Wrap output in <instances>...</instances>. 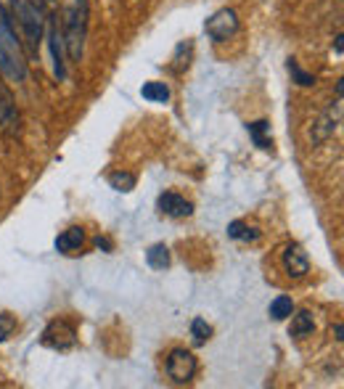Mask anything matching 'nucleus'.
Wrapping results in <instances>:
<instances>
[{
	"instance_id": "3",
	"label": "nucleus",
	"mask_w": 344,
	"mask_h": 389,
	"mask_svg": "<svg viewBox=\"0 0 344 389\" xmlns=\"http://www.w3.org/2000/svg\"><path fill=\"white\" fill-rule=\"evenodd\" d=\"M85 27H88V0H74L67 13V50L71 61H80L83 56Z\"/></svg>"
},
{
	"instance_id": "10",
	"label": "nucleus",
	"mask_w": 344,
	"mask_h": 389,
	"mask_svg": "<svg viewBox=\"0 0 344 389\" xmlns=\"http://www.w3.org/2000/svg\"><path fill=\"white\" fill-rule=\"evenodd\" d=\"M339 119H342V98H336V104L312 125V141H326L333 130H336Z\"/></svg>"
},
{
	"instance_id": "11",
	"label": "nucleus",
	"mask_w": 344,
	"mask_h": 389,
	"mask_svg": "<svg viewBox=\"0 0 344 389\" xmlns=\"http://www.w3.org/2000/svg\"><path fill=\"white\" fill-rule=\"evenodd\" d=\"M85 244V231L83 228H67L59 238H56V249L64 252V254H69L74 249H80Z\"/></svg>"
},
{
	"instance_id": "2",
	"label": "nucleus",
	"mask_w": 344,
	"mask_h": 389,
	"mask_svg": "<svg viewBox=\"0 0 344 389\" xmlns=\"http://www.w3.org/2000/svg\"><path fill=\"white\" fill-rule=\"evenodd\" d=\"M11 8L19 27H22L24 40L29 43L32 50H37L40 40H43V29H46L43 3H35V0H11Z\"/></svg>"
},
{
	"instance_id": "13",
	"label": "nucleus",
	"mask_w": 344,
	"mask_h": 389,
	"mask_svg": "<svg viewBox=\"0 0 344 389\" xmlns=\"http://www.w3.org/2000/svg\"><path fill=\"white\" fill-rule=\"evenodd\" d=\"M312 329H315V320H312V315H310L308 310H299L297 315L291 318L289 334H291V336H308V334H312Z\"/></svg>"
},
{
	"instance_id": "17",
	"label": "nucleus",
	"mask_w": 344,
	"mask_h": 389,
	"mask_svg": "<svg viewBox=\"0 0 344 389\" xmlns=\"http://www.w3.org/2000/svg\"><path fill=\"white\" fill-rule=\"evenodd\" d=\"M291 313H294L291 296H275L273 302H270V318L273 320H284V318H289Z\"/></svg>"
},
{
	"instance_id": "24",
	"label": "nucleus",
	"mask_w": 344,
	"mask_h": 389,
	"mask_svg": "<svg viewBox=\"0 0 344 389\" xmlns=\"http://www.w3.org/2000/svg\"><path fill=\"white\" fill-rule=\"evenodd\" d=\"M333 334H336V339H339V342H342V339H344V336H342V334H344L342 323H336V329H333Z\"/></svg>"
},
{
	"instance_id": "19",
	"label": "nucleus",
	"mask_w": 344,
	"mask_h": 389,
	"mask_svg": "<svg viewBox=\"0 0 344 389\" xmlns=\"http://www.w3.org/2000/svg\"><path fill=\"white\" fill-rule=\"evenodd\" d=\"M191 336H193V344H196V347H202V344H207V339L212 336V326L204 318H196L191 323Z\"/></svg>"
},
{
	"instance_id": "14",
	"label": "nucleus",
	"mask_w": 344,
	"mask_h": 389,
	"mask_svg": "<svg viewBox=\"0 0 344 389\" xmlns=\"http://www.w3.org/2000/svg\"><path fill=\"white\" fill-rule=\"evenodd\" d=\"M228 236L233 238V241H244V244H247V241H257V238H260V231L247 223H241V220H236V223L228 225Z\"/></svg>"
},
{
	"instance_id": "15",
	"label": "nucleus",
	"mask_w": 344,
	"mask_h": 389,
	"mask_svg": "<svg viewBox=\"0 0 344 389\" xmlns=\"http://www.w3.org/2000/svg\"><path fill=\"white\" fill-rule=\"evenodd\" d=\"M146 259H149V265L154 271H165V268H170V249L165 244H154V247L146 252Z\"/></svg>"
},
{
	"instance_id": "18",
	"label": "nucleus",
	"mask_w": 344,
	"mask_h": 389,
	"mask_svg": "<svg viewBox=\"0 0 344 389\" xmlns=\"http://www.w3.org/2000/svg\"><path fill=\"white\" fill-rule=\"evenodd\" d=\"M48 40H50V50H53V69H56V74H59V80H64V61H61V37L59 32H56V27L50 24V29H48Z\"/></svg>"
},
{
	"instance_id": "23",
	"label": "nucleus",
	"mask_w": 344,
	"mask_h": 389,
	"mask_svg": "<svg viewBox=\"0 0 344 389\" xmlns=\"http://www.w3.org/2000/svg\"><path fill=\"white\" fill-rule=\"evenodd\" d=\"M95 247H98V249H111V244H109L106 238H101V236H98V238H95Z\"/></svg>"
},
{
	"instance_id": "12",
	"label": "nucleus",
	"mask_w": 344,
	"mask_h": 389,
	"mask_svg": "<svg viewBox=\"0 0 344 389\" xmlns=\"http://www.w3.org/2000/svg\"><path fill=\"white\" fill-rule=\"evenodd\" d=\"M247 130H249V135H252V141H254V146H260V149H265V151L273 146V138H270V125H268L265 119L247 125Z\"/></svg>"
},
{
	"instance_id": "5",
	"label": "nucleus",
	"mask_w": 344,
	"mask_h": 389,
	"mask_svg": "<svg viewBox=\"0 0 344 389\" xmlns=\"http://www.w3.org/2000/svg\"><path fill=\"white\" fill-rule=\"evenodd\" d=\"M196 374V357L188 350H172L167 357V376L175 384H186Z\"/></svg>"
},
{
	"instance_id": "20",
	"label": "nucleus",
	"mask_w": 344,
	"mask_h": 389,
	"mask_svg": "<svg viewBox=\"0 0 344 389\" xmlns=\"http://www.w3.org/2000/svg\"><path fill=\"white\" fill-rule=\"evenodd\" d=\"M109 183L119 193H130L135 189V175H130V172H114V175L109 177Z\"/></svg>"
},
{
	"instance_id": "9",
	"label": "nucleus",
	"mask_w": 344,
	"mask_h": 389,
	"mask_svg": "<svg viewBox=\"0 0 344 389\" xmlns=\"http://www.w3.org/2000/svg\"><path fill=\"white\" fill-rule=\"evenodd\" d=\"M156 204H159V212L167 214V217H175V220H183V217L193 214V204L188 199L178 196V193H162Z\"/></svg>"
},
{
	"instance_id": "4",
	"label": "nucleus",
	"mask_w": 344,
	"mask_h": 389,
	"mask_svg": "<svg viewBox=\"0 0 344 389\" xmlns=\"http://www.w3.org/2000/svg\"><path fill=\"white\" fill-rule=\"evenodd\" d=\"M207 35L212 37L214 43H226L228 37H233L238 32V16L233 8H220V11L209 16L204 24Z\"/></svg>"
},
{
	"instance_id": "8",
	"label": "nucleus",
	"mask_w": 344,
	"mask_h": 389,
	"mask_svg": "<svg viewBox=\"0 0 344 389\" xmlns=\"http://www.w3.org/2000/svg\"><path fill=\"white\" fill-rule=\"evenodd\" d=\"M0 128L6 130L8 135L19 132V111L13 107V98L3 80H0Z\"/></svg>"
},
{
	"instance_id": "16",
	"label": "nucleus",
	"mask_w": 344,
	"mask_h": 389,
	"mask_svg": "<svg viewBox=\"0 0 344 389\" xmlns=\"http://www.w3.org/2000/svg\"><path fill=\"white\" fill-rule=\"evenodd\" d=\"M141 93L146 101H154V104H167L170 101V88L165 83H146L141 88Z\"/></svg>"
},
{
	"instance_id": "7",
	"label": "nucleus",
	"mask_w": 344,
	"mask_h": 389,
	"mask_svg": "<svg viewBox=\"0 0 344 389\" xmlns=\"http://www.w3.org/2000/svg\"><path fill=\"white\" fill-rule=\"evenodd\" d=\"M284 268L291 278H305L310 271L308 252L299 247V244H289V247L284 249Z\"/></svg>"
},
{
	"instance_id": "21",
	"label": "nucleus",
	"mask_w": 344,
	"mask_h": 389,
	"mask_svg": "<svg viewBox=\"0 0 344 389\" xmlns=\"http://www.w3.org/2000/svg\"><path fill=\"white\" fill-rule=\"evenodd\" d=\"M289 71H291L294 83L302 85V88H310V85H315V77H312V74H308L305 69H299V64L294 59H289Z\"/></svg>"
},
{
	"instance_id": "1",
	"label": "nucleus",
	"mask_w": 344,
	"mask_h": 389,
	"mask_svg": "<svg viewBox=\"0 0 344 389\" xmlns=\"http://www.w3.org/2000/svg\"><path fill=\"white\" fill-rule=\"evenodd\" d=\"M0 74L8 77L11 83L27 80V61H24L22 46L11 32L8 22L0 24Z\"/></svg>"
},
{
	"instance_id": "22",
	"label": "nucleus",
	"mask_w": 344,
	"mask_h": 389,
	"mask_svg": "<svg viewBox=\"0 0 344 389\" xmlns=\"http://www.w3.org/2000/svg\"><path fill=\"white\" fill-rule=\"evenodd\" d=\"M13 329H16V318L8 315V313H3V315H0V342H6L13 334Z\"/></svg>"
},
{
	"instance_id": "6",
	"label": "nucleus",
	"mask_w": 344,
	"mask_h": 389,
	"mask_svg": "<svg viewBox=\"0 0 344 389\" xmlns=\"http://www.w3.org/2000/svg\"><path fill=\"white\" fill-rule=\"evenodd\" d=\"M43 344L50 347V350H71L74 344H77V331L74 326H69L67 320H53L46 331H43Z\"/></svg>"
}]
</instances>
